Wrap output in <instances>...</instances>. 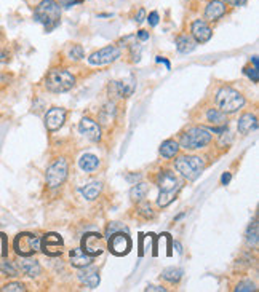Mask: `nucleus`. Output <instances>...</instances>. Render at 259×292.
<instances>
[{
	"instance_id": "2",
	"label": "nucleus",
	"mask_w": 259,
	"mask_h": 292,
	"mask_svg": "<svg viewBox=\"0 0 259 292\" xmlns=\"http://www.w3.org/2000/svg\"><path fill=\"white\" fill-rule=\"evenodd\" d=\"M34 18H36L37 22L43 24L47 30H51L53 27L60 24V19H61L60 4L54 2V0H42V2L36 7Z\"/></svg>"
},
{
	"instance_id": "25",
	"label": "nucleus",
	"mask_w": 259,
	"mask_h": 292,
	"mask_svg": "<svg viewBox=\"0 0 259 292\" xmlns=\"http://www.w3.org/2000/svg\"><path fill=\"white\" fill-rule=\"evenodd\" d=\"M207 120L211 123L213 126H216V125H227L226 114H224V112H221L219 109H208V112H207Z\"/></svg>"
},
{
	"instance_id": "4",
	"label": "nucleus",
	"mask_w": 259,
	"mask_h": 292,
	"mask_svg": "<svg viewBox=\"0 0 259 292\" xmlns=\"http://www.w3.org/2000/svg\"><path fill=\"white\" fill-rule=\"evenodd\" d=\"M216 104L224 114H235L245 106V98L237 89L231 86H222L216 93Z\"/></svg>"
},
{
	"instance_id": "22",
	"label": "nucleus",
	"mask_w": 259,
	"mask_h": 292,
	"mask_svg": "<svg viewBox=\"0 0 259 292\" xmlns=\"http://www.w3.org/2000/svg\"><path fill=\"white\" fill-rule=\"evenodd\" d=\"M195 47H197V42L190 36H179L176 39V48H178L179 53H183V54L194 51Z\"/></svg>"
},
{
	"instance_id": "29",
	"label": "nucleus",
	"mask_w": 259,
	"mask_h": 292,
	"mask_svg": "<svg viewBox=\"0 0 259 292\" xmlns=\"http://www.w3.org/2000/svg\"><path fill=\"white\" fill-rule=\"evenodd\" d=\"M146 195H148V185L146 184H134V187L130 190V198L134 203H141Z\"/></svg>"
},
{
	"instance_id": "28",
	"label": "nucleus",
	"mask_w": 259,
	"mask_h": 292,
	"mask_svg": "<svg viewBox=\"0 0 259 292\" xmlns=\"http://www.w3.org/2000/svg\"><path fill=\"white\" fill-rule=\"evenodd\" d=\"M116 104L114 103H107L99 112V120L104 123V125H109V123L116 118Z\"/></svg>"
},
{
	"instance_id": "39",
	"label": "nucleus",
	"mask_w": 259,
	"mask_h": 292,
	"mask_svg": "<svg viewBox=\"0 0 259 292\" xmlns=\"http://www.w3.org/2000/svg\"><path fill=\"white\" fill-rule=\"evenodd\" d=\"M58 2H60V5H61V7L71 8V7H74L75 4H80L82 0H58Z\"/></svg>"
},
{
	"instance_id": "37",
	"label": "nucleus",
	"mask_w": 259,
	"mask_h": 292,
	"mask_svg": "<svg viewBox=\"0 0 259 292\" xmlns=\"http://www.w3.org/2000/svg\"><path fill=\"white\" fill-rule=\"evenodd\" d=\"M245 74L248 75L254 83L259 82V72H257V67H245Z\"/></svg>"
},
{
	"instance_id": "21",
	"label": "nucleus",
	"mask_w": 259,
	"mask_h": 292,
	"mask_svg": "<svg viewBox=\"0 0 259 292\" xmlns=\"http://www.w3.org/2000/svg\"><path fill=\"white\" fill-rule=\"evenodd\" d=\"M78 166H80V170L85 173H93L99 168V158L93 153H85L80 156V160H78Z\"/></svg>"
},
{
	"instance_id": "41",
	"label": "nucleus",
	"mask_w": 259,
	"mask_h": 292,
	"mask_svg": "<svg viewBox=\"0 0 259 292\" xmlns=\"http://www.w3.org/2000/svg\"><path fill=\"white\" fill-rule=\"evenodd\" d=\"M231 179H232L231 173H224L222 177H221V184H222V185H227V184L231 182Z\"/></svg>"
},
{
	"instance_id": "33",
	"label": "nucleus",
	"mask_w": 259,
	"mask_h": 292,
	"mask_svg": "<svg viewBox=\"0 0 259 292\" xmlns=\"http://www.w3.org/2000/svg\"><path fill=\"white\" fill-rule=\"evenodd\" d=\"M4 292H24L26 290V286L22 283H8L2 287Z\"/></svg>"
},
{
	"instance_id": "16",
	"label": "nucleus",
	"mask_w": 259,
	"mask_h": 292,
	"mask_svg": "<svg viewBox=\"0 0 259 292\" xmlns=\"http://www.w3.org/2000/svg\"><path fill=\"white\" fill-rule=\"evenodd\" d=\"M226 15V4L221 0H213L205 8V19L210 22H215Z\"/></svg>"
},
{
	"instance_id": "26",
	"label": "nucleus",
	"mask_w": 259,
	"mask_h": 292,
	"mask_svg": "<svg viewBox=\"0 0 259 292\" xmlns=\"http://www.w3.org/2000/svg\"><path fill=\"white\" fill-rule=\"evenodd\" d=\"M116 86H117V93L120 98H130L134 91V88H136V83H134L133 78H130V80L117 82Z\"/></svg>"
},
{
	"instance_id": "5",
	"label": "nucleus",
	"mask_w": 259,
	"mask_h": 292,
	"mask_svg": "<svg viewBox=\"0 0 259 292\" xmlns=\"http://www.w3.org/2000/svg\"><path fill=\"white\" fill-rule=\"evenodd\" d=\"M75 85V77L66 69H51L45 78V88L50 93H66Z\"/></svg>"
},
{
	"instance_id": "17",
	"label": "nucleus",
	"mask_w": 259,
	"mask_h": 292,
	"mask_svg": "<svg viewBox=\"0 0 259 292\" xmlns=\"http://www.w3.org/2000/svg\"><path fill=\"white\" fill-rule=\"evenodd\" d=\"M19 268H21V272L24 273L26 276H29V278H37L40 275V272H42L40 264L36 259H32L31 255L21 257V259H19Z\"/></svg>"
},
{
	"instance_id": "45",
	"label": "nucleus",
	"mask_w": 259,
	"mask_h": 292,
	"mask_svg": "<svg viewBox=\"0 0 259 292\" xmlns=\"http://www.w3.org/2000/svg\"><path fill=\"white\" fill-rule=\"evenodd\" d=\"M175 246H176V251H178V252H183V249H181V244H179V243H175Z\"/></svg>"
},
{
	"instance_id": "44",
	"label": "nucleus",
	"mask_w": 259,
	"mask_h": 292,
	"mask_svg": "<svg viewBox=\"0 0 259 292\" xmlns=\"http://www.w3.org/2000/svg\"><path fill=\"white\" fill-rule=\"evenodd\" d=\"M146 290H155V292H165V289L163 287H159V286H148L146 287Z\"/></svg>"
},
{
	"instance_id": "30",
	"label": "nucleus",
	"mask_w": 259,
	"mask_h": 292,
	"mask_svg": "<svg viewBox=\"0 0 259 292\" xmlns=\"http://www.w3.org/2000/svg\"><path fill=\"white\" fill-rule=\"evenodd\" d=\"M0 272H4L7 276H18V268L16 265L8 261V259H0Z\"/></svg>"
},
{
	"instance_id": "7",
	"label": "nucleus",
	"mask_w": 259,
	"mask_h": 292,
	"mask_svg": "<svg viewBox=\"0 0 259 292\" xmlns=\"http://www.w3.org/2000/svg\"><path fill=\"white\" fill-rule=\"evenodd\" d=\"M67 174H69V165H67V161L64 158L54 160L47 168V174H45V179H47V185L50 188L61 187L66 182Z\"/></svg>"
},
{
	"instance_id": "42",
	"label": "nucleus",
	"mask_w": 259,
	"mask_h": 292,
	"mask_svg": "<svg viewBox=\"0 0 259 292\" xmlns=\"http://www.w3.org/2000/svg\"><path fill=\"white\" fill-rule=\"evenodd\" d=\"M144 16H146V11L141 8V10L138 11V15H136V18H134V19H136V22H142V21H144Z\"/></svg>"
},
{
	"instance_id": "15",
	"label": "nucleus",
	"mask_w": 259,
	"mask_h": 292,
	"mask_svg": "<svg viewBox=\"0 0 259 292\" xmlns=\"http://www.w3.org/2000/svg\"><path fill=\"white\" fill-rule=\"evenodd\" d=\"M190 32H192V39L197 43H207L213 37V30L204 19H195L190 24Z\"/></svg>"
},
{
	"instance_id": "27",
	"label": "nucleus",
	"mask_w": 259,
	"mask_h": 292,
	"mask_svg": "<svg viewBox=\"0 0 259 292\" xmlns=\"http://www.w3.org/2000/svg\"><path fill=\"white\" fill-rule=\"evenodd\" d=\"M162 278L165 279V281L175 284V283H178L179 279L183 278V270H181V268H178V267L165 268V270L162 272Z\"/></svg>"
},
{
	"instance_id": "38",
	"label": "nucleus",
	"mask_w": 259,
	"mask_h": 292,
	"mask_svg": "<svg viewBox=\"0 0 259 292\" xmlns=\"http://www.w3.org/2000/svg\"><path fill=\"white\" fill-rule=\"evenodd\" d=\"M148 21H149V24L154 27V26H157L159 24V13H157V11H152V13L148 16Z\"/></svg>"
},
{
	"instance_id": "13",
	"label": "nucleus",
	"mask_w": 259,
	"mask_h": 292,
	"mask_svg": "<svg viewBox=\"0 0 259 292\" xmlns=\"http://www.w3.org/2000/svg\"><path fill=\"white\" fill-rule=\"evenodd\" d=\"M66 121V110L61 107H53L45 115V126L48 131H58Z\"/></svg>"
},
{
	"instance_id": "46",
	"label": "nucleus",
	"mask_w": 259,
	"mask_h": 292,
	"mask_svg": "<svg viewBox=\"0 0 259 292\" xmlns=\"http://www.w3.org/2000/svg\"><path fill=\"white\" fill-rule=\"evenodd\" d=\"M253 64H254V67H257V56H254V58H253Z\"/></svg>"
},
{
	"instance_id": "19",
	"label": "nucleus",
	"mask_w": 259,
	"mask_h": 292,
	"mask_svg": "<svg viewBox=\"0 0 259 292\" xmlns=\"http://www.w3.org/2000/svg\"><path fill=\"white\" fill-rule=\"evenodd\" d=\"M78 281L88 289H95L99 284V273L96 270H93V268L83 267L82 272L78 273Z\"/></svg>"
},
{
	"instance_id": "14",
	"label": "nucleus",
	"mask_w": 259,
	"mask_h": 292,
	"mask_svg": "<svg viewBox=\"0 0 259 292\" xmlns=\"http://www.w3.org/2000/svg\"><path fill=\"white\" fill-rule=\"evenodd\" d=\"M78 131H80L82 136H85L88 141L92 142L101 141V128L92 118H82L80 123H78Z\"/></svg>"
},
{
	"instance_id": "23",
	"label": "nucleus",
	"mask_w": 259,
	"mask_h": 292,
	"mask_svg": "<svg viewBox=\"0 0 259 292\" xmlns=\"http://www.w3.org/2000/svg\"><path fill=\"white\" fill-rule=\"evenodd\" d=\"M101 190H103V184L95 181V182H90V184H87L85 187H82L80 193H82V197H83L85 200L93 201V200L98 198V195L101 193Z\"/></svg>"
},
{
	"instance_id": "31",
	"label": "nucleus",
	"mask_w": 259,
	"mask_h": 292,
	"mask_svg": "<svg viewBox=\"0 0 259 292\" xmlns=\"http://www.w3.org/2000/svg\"><path fill=\"white\" fill-rule=\"evenodd\" d=\"M246 243L253 246V248L257 246V222L256 220L248 227V230H246Z\"/></svg>"
},
{
	"instance_id": "20",
	"label": "nucleus",
	"mask_w": 259,
	"mask_h": 292,
	"mask_svg": "<svg viewBox=\"0 0 259 292\" xmlns=\"http://www.w3.org/2000/svg\"><path fill=\"white\" fill-rule=\"evenodd\" d=\"M257 128V120L253 114H243L240 118H239V123H237V129L240 134H248L250 131L256 129Z\"/></svg>"
},
{
	"instance_id": "3",
	"label": "nucleus",
	"mask_w": 259,
	"mask_h": 292,
	"mask_svg": "<svg viewBox=\"0 0 259 292\" xmlns=\"http://www.w3.org/2000/svg\"><path fill=\"white\" fill-rule=\"evenodd\" d=\"M213 136L211 131L204 128V126H192L187 131L181 134V139H179V147H183L186 150H197L208 145L211 142Z\"/></svg>"
},
{
	"instance_id": "6",
	"label": "nucleus",
	"mask_w": 259,
	"mask_h": 292,
	"mask_svg": "<svg viewBox=\"0 0 259 292\" xmlns=\"http://www.w3.org/2000/svg\"><path fill=\"white\" fill-rule=\"evenodd\" d=\"M175 168L184 179H187V181H195V179L200 177L202 171H204L205 163L200 156L183 155L175 161Z\"/></svg>"
},
{
	"instance_id": "34",
	"label": "nucleus",
	"mask_w": 259,
	"mask_h": 292,
	"mask_svg": "<svg viewBox=\"0 0 259 292\" xmlns=\"http://www.w3.org/2000/svg\"><path fill=\"white\" fill-rule=\"evenodd\" d=\"M128 232V229L127 227H123L122 223H119V222H112V223H109L107 225V230H106V237H110L112 233H117V232Z\"/></svg>"
},
{
	"instance_id": "43",
	"label": "nucleus",
	"mask_w": 259,
	"mask_h": 292,
	"mask_svg": "<svg viewBox=\"0 0 259 292\" xmlns=\"http://www.w3.org/2000/svg\"><path fill=\"white\" fill-rule=\"evenodd\" d=\"M138 37H139L141 40H148V39H149V32H146V30H139V32H138Z\"/></svg>"
},
{
	"instance_id": "8",
	"label": "nucleus",
	"mask_w": 259,
	"mask_h": 292,
	"mask_svg": "<svg viewBox=\"0 0 259 292\" xmlns=\"http://www.w3.org/2000/svg\"><path fill=\"white\" fill-rule=\"evenodd\" d=\"M13 249L19 257H27L40 251V238L34 233H19L13 241Z\"/></svg>"
},
{
	"instance_id": "11",
	"label": "nucleus",
	"mask_w": 259,
	"mask_h": 292,
	"mask_svg": "<svg viewBox=\"0 0 259 292\" xmlns=\"http://www.w3.org/2000/svg\"><path fill=\"white\" fill-rule=\"evenodd\" d=\"M63 246H64V241L61 238V235L58 233H47L43 237V240H40V249L50 257L61 255Z\"/></svg>"
},
{
	"instance_id": "1",
	"label": "nucleus",
	"mask_w": 259,
	"mask_h": 292,
	"mask_svg": "<svg viewBox=\"0 0 259 292\" xmlns=\"http://www.w3.org/2000/svg\"><path fill=\"white\" fill-rule=\"evenodd\" d=\"M157 184H159V187H160V193H159V198H157V205H159L160 208H166L168 205L173 203L178 192L181 190V181L175 176V173L165 170L159 174Z\"/></svg>"
},
{
	"instance_id": "35",
	"label": "nucleus",
	"mask_w": 259,
	"mask_h": 292,
	"mask_svg": "<svg viewBox=\"0 0 259 292\" xmlns=\"http://www.w3.org/2000/svg\"><path fill=\"white\" fill-rule=\"evenodd\" d=\"M235 290H237V292H256V286L251 281H242V283L237 284Z\"/></svg>"
},
{
	"instance_id": "24",
	"label": "nucleus",
	"mask_w": 259,
	"mask_h": 292,
	"mask_svg": "<svg viewBox=\"0 0 259 292\" xmlns=\"http://www.w3.org/2000/svg\"><path fill=\"white\" fill-rule=\"evenodd\" d=\"M179 152V144L175 139H168L160 145V155L165 156V158H173L175 155H178Z\"/></svg>"
},
{
	"instance_id": "18",
	"label": "nucleus",
	"mask_w": 259,
	"mask_h": 292,
	"mask_svg": "<svg viewBox=\"0 0 259 292\" xmlns=\"http://www.w3.org/2000/svg\"><path fill=\"white\" fill-rule=\"evenodd\" d=\"M69 259L72 267L75 268H83V267H90L93 264V257L87 254L82 248H75L69 252Z\"/></svg>"
},
{
	"instance_id": "12",
	"label": "nucleus",
	"mask_w": 259,
	"mask_h": 292,
	"mask_svg": "<svg viewBox=\"0 0 259 292\" xmlns=\"http://www.w3.org/2000/svg\"><path fill=\"white\" fill-rule=\"evenodd\" d=\"M104 246H106L104 237H101L99 233H88V235H85L83 240H82V249L87 254L92 255V257H96V255L103 254Z\"/></svg>"
},
{
	"instance_id": "32",
	"label": "nucleus",
	"mask_w": 259,
	"mask_h": 292,
	"mask_svg": "<svg viewBox=\"0 0 259 292\" xmlns=\"http://www.w3.org/2000/svg\"><path fill=\"white\" fill-rule=\"evenodd\" d=\"M69 58L72 61L83 59V48L80 47V45H72V48L69 50Z\"/></svg>"
},
{
	"instance_id": "36",
	"label": "nucleus",
	"mask_w": 259,
	"mask_h": 292,
	"mask_svg": "<svg viewBox=\"0 0 259 292\" xmlns=\"http://www.w3.org/2000/svg\"><path fill=\"white\" fill-rule=\"evenodd\" d=\"M139 214H141L144 219H152V217H154V212H152V209H151V205H148V203L139 205Z\"/></svg>"
},
{
	"instance_id": "10",
	"label": "nucleus",
	"mask_w": 259,
	"mask_h": 292,
	"mask_svg": "<svg viewBox=\"0 0 259 292\" xmlns=\"http://www.w3.org/2000/svg\"><path fill=\"white\" fill-rule=\"evenodd\" d=\"M120 54H122V51L119 47H116V45H109V47H104V48L95 51L88 58V62L92 66H106V64L117 61L120 58Z\"/></svg>"
},
{
	"instance_id": "40",
	"label": "nucleus",
	"mask_w": 259,
	"mask_h": 292,
	"mask_svg": "<svg viewBox=\"0 0 259 292\" xmlns=\"http://www.w3.org/2000/svg\"><path fill=\"white\" fill-rule=\"evenodd\" d=\"M248 0H224V4H227V5H232V7H242L245 5Z\"/></svg>"
},
{
	"instance_id": "47",
	"label": "nucleus",
	"mask_w": 259,
	"mask_h": 292,
	"mask_svg": "<svg viewBox=\"0 0 259 292\" xmlns=\"http://www.w3.org/2000/svg\"><path fill=\"white\" fill-rule=\"evenodd\" d=\"M0 43H2V37H0Z\"/></svg>"
},
{
	"instance_id": "9",
	"label": "nucleus",
	"mask_w": 259,
	"mask_h": 292,
	"mask_svg": "<svg viewBox=\"0 0 259 292\" xmlns=\"http://www.w3.org/2000/svg\"><path fill=\"white\" fill-rule=\"evenodd\" d=\"M109 238V251L114 254V255H119V257H123L127 255L130 251H131V238L128 237V233L125 232H117V233H112Z\"/></svg>"
}]
</instances>
